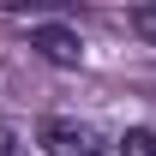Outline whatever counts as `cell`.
Masks as SVG:
<instances>
[{
    "instance_id": "cell-5",
    "label": "cell",
    "mask_w": 156,
    "mask_h": 156,
    "mask_svg": "<svg viewBox=\"0 0 156 156\" xmlns=\"http://www.w3.org/2000/svg\"><path fill=\"white\" fill-rule=\"evenodd\" d=\"M132 30H138V36L156 48V6H138V12H132Z\"/></svg>"
},
{
    "instance_id": "cell-2",
    "label": "cell",
    "mask_w": 156,
    "mask_h": 156,
    "mask_svg": "<svg viewBox=\"0 0 156 156\" xmlns=\"http://www.w3.org/2000/svg\"><path fill=\"white\" fill-rule=\"evenodd\" d=\"M30 48H36L48 66H78V60H84V36H78L72 24H36V30H30Z\"/></svg>"
},
{
    "instance_id": "cell-4",
    "label": "cell",
    "mask_w": 156,
    "mask_h": 156,
    "mask_svg": "<svg viewBox=\"0 0 156 156\" xmlns=\"http://www.w3.org/2000/svg\"><path fill=\"white\" fill-rule=\"evenodd\" d=\"M0 156H30L24 132H18V126H6V120H0Z\"/></svg>"
},
{
    "instance_id": "cell-1",
    "label": "cell",
    "mask_w": 156,
    "mask_h": 156,
    "mask_svg": "<svg viewBox=\"0 0 156 156\" xmlns=\"http://www.w3.org/2000/svg\"><path fill=\"white\" fill-rule=\"evenodd\" d=\"M36 150H42V156H108V144H102V132L84 126V120L48 114V120L36 126Z\"/></svg>"
},
{
    "instance_id": "cell-3",
    "label": "cell",
    "mask_w": 156,
    "mask_h": 156,
    "mask_svg": "<svg viewBox=\"0 0 156 156\" xmlns=\"http://www.w3.org/2000/svg\"><path fill=\"white\" fill-rule=\"evenodd\" d=\"M120 156H156V126H132L120 138Z\"/></svg>"
}]
</instances>
